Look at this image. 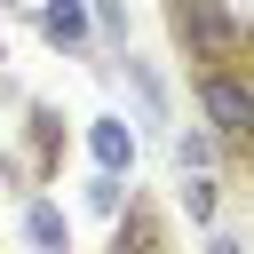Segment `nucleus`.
I'll list each match as a JSON object with an SVG mask.
<instances>
[{"label": "nucleus", "mask_w": 254, "mask_h": 254, "mask_svg": "<svg viewBox=\"0 0 254 254\" xmlns=\"http://www.w3.org/2000/svg\"><path fill=\"white\" fill-rule=\"evenodd\" d=\"M198 111L214 119V135H254V87L230 79V71H206L198 79Z\"/></svg>", "instance_id": "1"}, {"label": "nucleus", "mask_w": 254, "mask_h": 254, "mask_svg": "<svg viewBox=\"0 0 254 254\" xmlns=\"http://www.w3.org/2000/svg\"><path fill=\"white\" fill-rule=\"evenodd\" d=\"M175 32H183L198 56H230V40H238L230 16H222V0H183V8H175Z\"/></svg>", "instance_id": "2"}, {"label": "nucleus", "mask_w": 254, "mask_h": 254, "mask_svg": "<svg viewBox=\"0 0 254 254\" xmlns=\"http://www.w3.org/2000/svg\"><path fill=\"white\" fill-rule=\"evenodd\" d=\"M87 143H95V159H103L111 175L135 159V135H127V119H95V135H87Z\"/></svg>", "instance_id": "3"}, {"label": "nucleus", "mask_w": 254, "mask_h": 254, "mask_svg": "<svg viewBox=\"0 0 254 254\" xmlns=\"http://www.w3.org/2000/svg\"><path fill=\"white\" fill-rule=\"evenodd\" d=\"M40 24H48V40H64V48L87 40V8H79V0H40Z\"/></svg>", "instance_id": "4"}, {"label": "nucleus", "mask_w": 254, "mask_h": 254, "mask_svg": "<svg viewBox=\"0 0 254 254\" xmlns=\"http://www.w3.org/2000/svg\"><path fill=\"white\" fill-rule=\"evenodd\" d=\"M24 238H32L40 254H64V214H56V206H24Z\"/></svg>", "instance_id": "5"}, {"label": "nucleus", "mask_w": 254, "mask_h": 254, "mask_svg": "<svg viewBox=\"0 0 254 254\" xmlns=\"http://www.w3.org/2000/svg\"><path fill=\"white\" fill-rule=\"evenodd\" d=\"M214 254H238V246H230V238H214Z\"/></svg>", "instance_id": "6"}]
</instances>
